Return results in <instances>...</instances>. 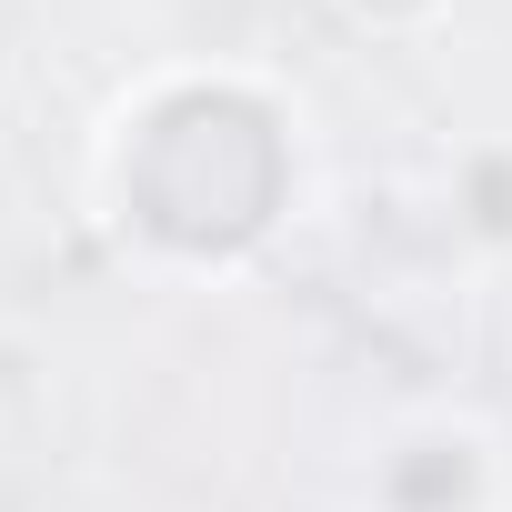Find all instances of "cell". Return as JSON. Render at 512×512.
<instances>
[{
  "label": "cell",
  "mask_w": 512,
  "mask_h": 512,
  "mask_svg": "<svg viewBox=\"0 0 512 512\" xmlns=\"http://www.w3.org/2000/svg\"><path fill=\"white\" fill-rule=\"evenodd\" d=\"M292 101L251 71H161L101 131V221L151 272H241L292 211Z\"/></svg>",
  "instance_id": "6da1fadb"
},
{
  "label": "cell",
  "mask_w": 512,
  "mask_h": 512,
  "mask_svg": "<svg viewBox=\"0 0 512 512\" xmlns=\"http://www.w3.org/2000/svg\"><path fill=\"white\" fill-rule=\"evenodd\" d=\"M452 231L482 251V262H512V141L492 131V141H472V151H452Z\"/></svg>",
  "instance_id": "3957f363"
},
{
  "label": "cell",
  "mask_w": 512,
  "mask_h": 512,
  "mask_svg": "<svg viewBox=\"0 0 512 512\" xmlns=\"http://www.w3.org/2000/svg\"><path fill=\"white\" fill-rule=\"evenodd\" d=\"M362 512H512V452L482 412H412L372 442Z\"/></svg>",
  "instance_id": "7a4b0ae2"
}]
</instances>
